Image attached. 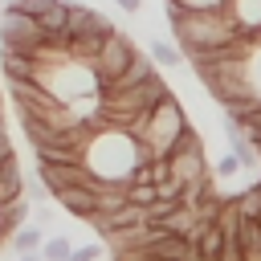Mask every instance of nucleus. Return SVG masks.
Listing matches in <instances>:
<instances>
[{
  "instance_id": "f257e3e1",
  "label": "nucleus",
  "mask_w": 261,
  "mask_h": 261,
  "mask_svg": "<svg viewBox=\"0 0 261 261\" xmlns=\"http://www.w3.org/2000/svg\"><path fill=\"white\" fill-rule=\"evenodd\" d=\"M167 20H171V33L188 57H212L220 49H232L237 41H249L237 33V24L228 20L224 8H196L192 12V8L167 4Z\"/></svg>"
},
{
  "instance_id": "f3484780",
  "label": "nucleus",
  "mask_w": 261,
  "mask_h": 261,
  "mask_svg": "<svg viewBox=\"0 0 261 261\" xmlns=\"http://www.w3.org/2000/svg\"><path fill=\"white\" fill-rule=\"evenodd\" d=\"M241 171H245V163H241V159H237V155L228 151V155H224V159L216 163V171H212V179H232V175H241Z\"/></svg>"
},
{
  "instance_id": "f03ea898",
  "label": "nucleus",
  "mask_w": 261,
  "mask_h": 261,
  "mask_svg": "<svg viewBox=\"0 0 261 261\" xmlns=\"http://www.w3.org/2000/svg\"><path fill=\"white\" fill-rule=\"evenodd\" d=\"M192 126H188V118H184V110H179V102H175V94L167 90L147 114H143V122L130 130L143 147H147V155L155 159V155H171V147L188 135Z\"/></svg>"
},
{
  "instance_id": "9b49d317",
  "label": "nucleus",
  "mask_w": 261,
  "mask_h": 261,
  "mask_svg": "<svg viewBox=\"0 0 261 261\" xmlns=\"http://www.w3.org/2000/svg\"><path fill=\"white\" fill-rule=\"evenodd\" d=\"M237 212H241V208H237ZM237 232H241V253H245V261H261V228H257V220H253L249 212H241Z\"/></svg>"
},
{
  "instance_id": "f8f14e48",
  "label": "nucleus",
  "mask_w": 261,
  "mask_h": 261,
  "mask_svg": "<svg viewBox=\"0 0 261 261\" xmlns=\"http://www.w3.org/2000/svg\"><path fill=\"white\" fill-rule=\"evenodd\" d=\"M4 241H8V249H12V253H33V249H41L45 228H41V224H20V228H12Z\"/></svg>"
},
{
  "instance_id": "412c9836",
  "label": "nucleus",
  "mask_w": 261,
  "mask_h": 261,
  "mask_svg": "<svg viewBox=\"0 0 261 261\" xmlns=\"http://www.w3.org/2000/svg\"><path fill=\"white\" fill-rule=\"evenodd\" d=\"M114 4H118L122 12H139V8H143V0H114Z\"/></svg>"
},
{
  "instance_id": "4be33fe9",
  "label": "nucleus",
  "mask_w": 261,
  "mask_h": 261,
  "mask_svg": "<svg viewBox=\"0 0 261 261\" xmlns=\"http://www.w3.org/2000/svg\"><path fill=\"white\" fill-rule=\"evenodd\" d=\"M16 257H20V261H45V257H41V249H33V253H16Z\"/></svg>"
},
{
  "instance_id": "a878e982",
  "label": "nucleus",
  "mask_w": 261,
  "mask_h": 261,
  "mask_svg": "<svg viewBox=\"0 0 261 261\" xmlns=\"http://www.w3.org/2000/svg\"><path fill=\"white\" fill-rule=\"evenodd\" d=\"M0 241H4V232H0Z\"/></svg>"
},
{
  "instance_id": "423d86ee",
  "label": "nucleus",
  "mask_w": 261,
  "mask_h": 261,
  "mask_svg": "<svg viewBox=\"0 0 261 261\" xmlns=\"http://www.w3.org/2000/svg\"><path fill=\"white\" fill-rule=\"evenodd\" d=\"M53 196H57V204H61L69 216H77V220H90V216L98 212V196H94L86 184H69V188H57Z\"/></svg>"
},
{
  "instance_id": "a211bd4d",
  "label": "nucleus",
  "mask_w": 261,
  "mask_h": 261,
  "mask_svg": "<svg viewBox=\"0 0 261 261\" xmlns=\"http://www.w3.org/2000/svg\"><path fill=\"white\" fill-rule=\"evenodd\" d=\"M33 220H37L41 228H53V220H57V208H53V204H45V200H33Z\"/></svg>"
},
{
  "instance_id": "ddd939ff",
  "label": "nucleus",
  "mask_w": 261,
  "mask_h": 261,
  "mask_svg": "<svg viewBox=\"0 0 261 261\" xmlns=\"http://www.w3.org/2000/svg\"><path fill=\"white\" fill-rule=\"evenodd\" d=\"M122 196H126L130 204L147 208V204L155 200V184H147V179H126V184H122Z\"/></svg>"
},
{
  "instance_id": "393cba45",
  "label": "nucleus",
  "mask_w": 261,
  "mask_h": 261,
  "mask_svg": "<svg viewBox=\"0 0 261 261\" xmlns=\"http://www.w3.org/2000/svg\"><path fill=\"white\" fill-rule=\"evenodd\" d=\"M0 8H4V0H0Z\"/></svg>"
},
{
  "instance_id": "6ab92c4d",
  "label": "nucleus",
  "mask_w": 261,
  "mask_h": 261,
  "mask_svg": "<svg viewBox=\"0 0 261 261\" xmlns=\"http://www.w3.org/2000/svg\"><path fill=\"white\" fill-rule=\"evenodd\" d=\"M167 4H175V8H192V12H196V8H224L228 0H167Z\"/></svg>"
},
{
  "instance_id": "7ed1b4c3",
  "label": "nucleus",
  "mask_w": 261,
  "mask_h": 261,
  "mask_svg": "<svg viewBox=\"0 0 261 261\" xmlns=\"http://www.w3.org/2000/svg\"><path fill=\"white\" fill-rule=\"evenodd\" d=\"M41 41H45V33H41L37 16H29L24 8H16L12 0H4V8H0V45L4 49H24V53L37 57Z\"/></svg>"
},
{
  "instance_id": "9d476101",
  "label": "nucleus",
  "mask_w": 261,
  "mask_h": 261,
  "mask_svg": "<svg viewBox=\"0 0 261 261\" xmlns=\"http://www.w3.org/2000/svg\"><path fill=\"white\" fill-rule=\"evenodd\" d=\"M4 73H8V82L12 77H37V69H41V61L33 57V53H24V49H4Z\"/></svg>"
},
{
  "instance_id": "aec40b11",
  "label": "nucleus",
  "mask_w": 261,
  "mask_h": 261,
  "mask_svg": "<svg viewBox=\"0 0 261 261\" xmlns=\"http://www.w3.org/2000/svg\"><path fill=\"white\" fill-rule=\"evenodd\" d=\"M12 4H16V8H24L29 16H41V12H45L53 0H12Z\"/></svg>"
},
{
  "instance_id": "39448f33",
  "label": "nucleus",
  "mask_w": 261,
  "mask_h": 261,
  "mask_svg": "<svg viewBox=\"0 0 261 261\" xmlns=\"http://www.w3.org/2000/svg\"><path fill=\"white\" fill-rule=\"evenodd\" d=\"M167 163H171V175H175L179 184H196V179H204V175H208V167H204V147H200L196 130H188V135L171 147Z\"/></svg>"
},
{
  "instance_id": "dca6fc26",
  "label": "nucleus",
  "mask_w": 261,
  "mask_h": 261,
  "mask_svg": "<svg viewBox=\"0 0 261 261\" xmlns=\"http://www.w3.org/2000/svg\"><path fill=\"white\" fill-rule=\"evenodd\" d=\"M106 257V245L102 241H90V245H73L65 261H102Z\"/></svg>"
},
{
  "instance_id": "6e6552de",
  "label": "nucleus",
  "mask_w": 261,
  "mask_h": 261,
  "mask_svg": "<svg viewBox=\"0 0 261 261\" xmlns=\"http://www.w3.org/2000/svg\"><path fill=\"white\" fill-rule=\"evenodd\" d=\"M12 196H24V175L16 167V155L12 151H0V204L12 200Z\"/></svg>"
},
{
  "instance_id": "0eeeda50",
  "label": "nucleus",
  "mask_w": 261,
  "mask_h": 261,
  "mask_svg": "<svg viewBox=\"0 0 261 261\" xmlns=\"http://www.w3.org/2000/svg\"><path fill=\"white\" fill-rule=\"evenodd\" d=\"M224 12H228V20L237 24V33H241V37L261 33V0H228V4H224Z\"/></svg>"
},
{
  "instance_id": "20e7f679",
  "label": "nucleus",
  "mask_w": 261,
  "mask_h": 261,
  "mask_svg": "<svg viewBox=\"0 0 261 261\" xmlns=\"http://www.w3.org/2000/svg\"><path fill=\"white\" fill-rule=\"evenodd\" d=\"M139 57V49L126 41V33L122 29H110L106 37H102V45H98V53H94V69H98V82H102V90L130 65Z\"/></svg>"
},
{
  "instance_id": "4468645a",
  "label": "nucleus",
  "mask_w": 261,
  "mask_h": 261,
  "mask_svg": "<svg viewBox=\"0 0 261 261\" xmlns=\"http://www.w3.org/2000/svg\"><path fill=\"white\" fill-rule=\"evenodd\" d=\"M151 61L175 69V65H179V45H171V41H151Z\"/></svg>"
},
{
  "instance_id": "1a4fd4ad",
  "label": "nucleus",
  "mask_w": 261,
  "mask_h": 261,
  "mask_svg": "<svg viewBox=\"0 0 261 261\" xmlns=\"http://www.w3.org/2000/svg\"><path fill=\"white\" fill-rule=\"evenodd\" d=\"M29 216H33V200H29V196H12V200H4V204H0V232L8 237L12 228L29 224Z\"/></svg>"
},
{
  "instance_id": "5701e85b",
  "label": "nucleus",
  "mask_w": 261,
  "mask_h": 261,
  "mask_svg": "<svg viewBox=\"0 0 261 261\" xmlns=\"http://www.w3.org/2000/svg\"><path fill=\"white\" fill-rule=\"evenodd\" d=\"M249 216H253V220H257V228H261V204H257V208H253Z\"/></svg>"
},
{
  "instance_id": "b1692460",
  "label": "nucleus",
  "mask_w": 261,
  "mask_h": 261,
  "mask_svg": "<svg viewBox=\"0 0 261 261\" xmlns=\"http://www.w3.org/2000/svg\"><path fill=\"white\" fill-rule=\"evenodd\" d=\"M0 135H4V118H0Z\"/></svg>"
},
{
  "instance_id": "2eb2a0df",
  "label": "nucleus",
  "mask_w": 261,
  "mask_h": 261,
  "mask_svg": "<svg viewBox=\"0 0 261 261\" xmlns=\"http://www.w3.org/2000/svg\"><path fill=\"white\" fill-rule=\"evenodd\" d=\"M69 249H73L69 237H45V241H41V257H45V261H65Z\"/></svg>"
}]
</instances>
